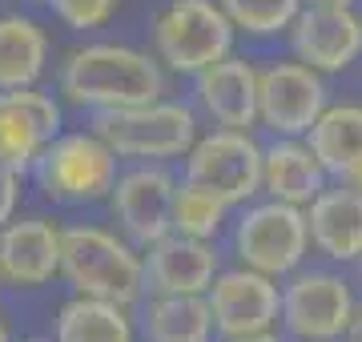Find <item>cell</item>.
Wrapping results in <instances>:
<instances>
[{
	"mask_svg": "<svg viewBox=\"0 0 362 342\" xmlns=\"http://www.w3.org/2000/svg\"><path fill=\"white\" fill-rule=\"evenodd\" d=\"M61 89L69 93V101L89 109H133V105L161 101L165 77L137 49L89 45V49H81L65 61Z\"/></svg>",
	"mask_w": 362,
	"mask_h": 342,
	"instance_id": "obj_1",
	"label": "cell"
},
{
	"mask_svg": "<svg viewBox=\"0 0 362 342\" xmlns=\"http://www.w3.org/2000/svg\"><path fill=\"white\" fill-rule=\"evenodd\" d=\"M61 270L85 298L129 306L145 290V262L105 230L77 225L61 234Z\"/></svg>",
	"mask_w": 362,
	"mask_h": 342,
	"instance_id": "obj_2",
	"label": "cell"
},
{
	"mask_svg": "<svg viewBox=\"0 0 362 342\" xmlns=\"http://www.w3.org/2000/svg\"><path fill=\"white\" fill-rule=\"evenodd\" d=\"M97 137H101L117 158H185L197 141L194 109L149 101L133 109H97Z\"/></svg>",
	"mask_w": 362,
	"mask_h": 342,
	"instance_id": "obj_3",
	"label": "cell"
},
{
	"mask_svg": "<svg viewBox=\"0 0 362 342\" xmlns=\"http://www.w3.org/2000/svg\"><path fill=\"white\" fill-rule=\"evenodd\" d=\"M185 182L226 206H246L262 194V145L250 129H214L185 153Z\"/></svg>",
	"mask_w": 362,
	"mask_h": 342,
	"instance_id": "obj_4",
	"label": "cell"
},
{
	"mask_svg": "<svg viewBox=\"0 0 362 342\" xmlns=\"http://www.w3.org/2000/svg\"><path fill=\"white\" fill-rule=\"evenodd\" d=\"M306 250H310V230L302 206L270 198L262 206H250L233 230V254L242 258V266L266 278H290L302 266Z\"/></svg>",
	"mask_w": 362,
	"mask_h": 342,
	"instance_id": "obj_5",
	"label": "cell"
},
{
	"mask_svg": "<svg viewBox=\"0 0 362 342\" xmlns=\"http://www.w3.org/2000/svg\"><path fill=\"white\" fill-rule=\"evenodd\" d=\"M233 20L221 13L214 0H173L165 13L157 16V53L169 69L177 73H202L214 61L230 57L233 49Z\"/></svg>",
	"mask_w": 362,
	"mask_h": 342,
	"instance_id": "obj_6",
	"label": "cell"
},
{
	"mask_svg": "<svg viewBox=\"0 0 362 342\" xmlns=\"http://www.w3.org/2000/svg\"><path fill=\"white\" fill-rule=\"evenodd\" d=\"M37 177L49 198L61 201H101L117 185V153L97 133L52 137L37 158Z\"/></svg>",
	"mask_w": 362,
	"mask_h": 342,
	"instance_id": "obj_7",
	"label": "cell"
},
{
	"mask_svg": "<svg viewBox=\"0 0 362 342\" xmlns=\"http://www.w3.org/2000/svg\"><path fill=\"white\" fill-rule=\"evenodd\" d=\"M354 310L350 282L330 270H294L282 286V326L298 342H338Z\"/></svg>",
	"mask_w": 362,
	"mask_h": 342,
	"instance_id": "obj_8",
	"label": "cell"
},
{
	"mask_svg": "<svg viewBox=\"0 0 362 342\" xmlns=\"http://www.w3.org/2000/svg\"><path fill=\"white\" fill-rule=\"evenodd\" d=\"M326 109V81L302 61L258 69V125L274 137H306Z\"/></svg>",
	"mask_w": 362,
	"mask_h": 342,
	"instance_id": "obj_9",
	"label": "cell"
},
{
	"mask_svg": "<svg viewBox=\"0 0 362 342\" xmlns=\"http://www.w3.org/2000/svg\"><path fill=\"white\" fill-rule=\"evenodd\" d=\"M290 49L314 73H342L362 57V16L350 4H302L294 16Z\"/></svg>",
	"mask_w": 362,
	"mask_h": 342,
	"instance_id": "obj_10",
	"label": "cell"
},
{
	"mask_svg": "<svg viewBox=\"0 0 362 342\" xmlns=\"http://www.w3.org/2000/svg\"><path fill=\"white\" fill-rule=\"evenodd\" d=\"M209 310H214V330L221 338H242V334H262L274 330V322L282 318V290L278 278H266L258 270H226L214 278V286L206 290Z\"/></svg>",
	"mask_w": 362,
	"mask_h": 342,
	"instance_id": "obj_11",
	"label": "cell"
},
{
	"mask_svg": "<svg viewBox=\"0 0 362 342\" xmlns=\"http://www.w3.org/2000/svg\"><path fill=\"white\" fill-rule=\"evenodd\" d=\"M173 194H177V182L157 165H141V170L117 177L113 213L121 230L129 234V242L149 250L153 242L173 234Z\"/></svg>",
	"mask_w": 362,
	"mask_h": 342,
	"instance_id": "obj_12",
	"label": "cell"
},
{
	"mask_svg": "<svg viewBox=\"0 0 362 342\" xmlns=\"http://www.w3.org/2000/svg\"><path fill=\"white\" fill-rule=\"evenodd\" d=\"M61 129V109L52 97L33 89L0 93V161L16 173L37 165L40 149Z\"/></svg>",
	"mask_w": 362,
	"mask_h": 342,
	"instance_id": "obj_13",
	"label": "cell"
},
{
	"mask_svg": "<svg viewBox=\"0 0 362 342\" xmlns=\"http://www.w3.org/2000/svg\"><path fill=\"white\" fill-rule=\"evenodd\" d=\"M218 278V254L202 237L165 234L145 254V286L153 294H206Z\"/></svg>",
	"mask_w": 362,
	"mask_h": 342,
	"instance_id": "obj_14",
	"label": "cell"
},
{
	"mask_svg": "<svg viewBox=\"0 0 362 342\" xmlns=\"http://www.w3.org/2000/svg\"><path fill=\"white\" fill-rule=\"evenodd\" d=\"M197 101L218 129L258 125V69L242 57H221L197 73Z\"/></svg>",
	"mask_w": 362,
	"mask_h": 342,
	"instance_id": "obj_15",
	"label": "cell"
},
{
	"mask_svg": "<svg viewBox=\"0 0 362 342\" xmlns=\"http://www.w3.org/2000/svg\"><path fill=\"white\" fill-rule=\"evenodd\" d=\"M310 246L330 262H358L362 254V189L326 185L306 206Z\"/></svg>",
	"mask_w": 362,
	"mask_h": 342,
	"instance_id": "obj_16",
	"label": "cell"
},
{
	"mask_svg": "<svg viewBox=\"0 0 362 342\" xmlns=\"http://www.w3.org/2000/svg\"><path fill=\"white\" fill-rule=\"evenodd\" d=\"M326 170L314 158V149L306 145V137H278L274 145L262 149V189L274 201L286 206H310L318 194L326 189Z\"/></svg>",
	"mask_w": 362,
	"mask_h": 342,
	"instance_id": "obj_17",
	"label": "cell"
},
{
	"mask_svg": "<svg viewBox=\"0 0 362 342\" xmlns=\"http://www.w3.org/2000/svg\"><path fill=\"white\" fill-rule=\"evenodd\" d=\"M306 145L330 182L362 189V105H326L306 133Z\"/></svg>",
	"mask_w": 362,
	"mask_h": 342,
	"instance_id": "obj_18",
	"label": "cell"
},
{
	"mask_svg": "<svg viewBox=\"0 0 362 342\" xmlns=\"http://www.w3.org/2000/svg\"><path fill=\"white\" fill-rule=\"evenodd\" d=\"M0 270L25 282L40 286L61 270V234L52 230L45 218H25L0 230Z\"/></svg>",
	"mask_w": 362,
	"mask_h": 342,
	"instance_id": "obj_19",
	"label": "cell"
},
{
	"mask_svg": "<svg viewBox=\"0 0 362 342\" xmlns=\"http://www.w3.org/2000/svg\"><path fill=\"white\" fill-rule=\"evenodd\" d=\"M149 342H209L214 310L206 294H157L145 314Z\"/></svg>",
	"mask_w": 362,
	"mask_h": 342,
	"instance_id": "obj_20",
	"label": "cell"
},
{
	"mask_svg": "<svg viewBox=\"0 0 362 342\" xmlns=\"http://www.w3.org/2000/svg\"><path fill=\"white\" fill-rule=\"evenodd\" d=\"M57 342H133V322L121 302L81 294L57 318Z\"/></svg>",
	"mask_w": 362,
	"mask_h": 342,
	"instance_id": "obj_21",
	"label": "cell"
},
{
	"mask_svg": "<svg viewBox=\"0 0 362 342\" xmlns=\"http://www.w3.org/2000/svg\"><path fill=\"white\" fill-rule=\"evenodd\" d=\"M45 69V37L33 20H0V89H28Z\"/></svg>",
	"mask_w": 362,
	"mask_h": 342,
	"instance_id": "obj_22",
	"label": "cell"
},
{
	"mask_svg": "<svg viewBox=\"0 0 362 342\" xmlns=\"http://www.w3.org/2000/svg\"><path fill=\"white\" fill-rule=\"evenodd\" d=\"M221 13L246 37H278L294 25L302 0H218Z\"/></svg>",
	"mask_w": 362,
	"mask_h": 342,
	"instance_id": "obj_23",
	"label": "cell"
},
{
	"mask_svg": "<svg viewBox=\"0 0 362 342\" xmlns=\"http://www.w3.org/2000/svg\"><path fill=\"white\" fill-rule=\"evenodd\" d=\"M226 210H230L226 201H218L214 194H206V189H197V185L185 182L173 194V234L209 242L221 230V222H226Z\"/></svg>",
	"mask_w": 362,
	"mask_h": 342,
	"instance_id": "obj_24",
	"label": "cell"
},
{
	"mask_svg": "<svg viewBox=\"0 0 362 342\" xmlns=\"http://www.w3.org/2000/svg\"><path fill=\"white\" fill-rule=\"evenodd\" d=\"M52 8L69 28H97L113 16L117 0H52Z\"/></svg>",
	"mask_w": 362,
	"mask_h": 342,
	"instance_id": "obj_25",
	"label": "cell"
},
{
	"mask_svg": "<svg viewBox=\"0 0 362 342\" xmlns=\"http://www.w3.org/2000/svg\"><path fill=\"white\" fill-rule=\"evenodd\" d=\"M16 198H21V177H16L13 165H4V161H0V225L13 218Z\"/></svg>",
	"mask_w": 362,
	"mask_h": 342,
	"instance_id": "obj_26",
	"label": "cell"
},
{
	"mask_svg": "<svg viewBox=\"0 0 362 342\" xmlns=\"http://www.w3.org/2000/svg\"><path fill=\"white\" fill-rule=\"evenodd\" d=\"M342 342H362V310H354V318H350L346 334H342Z\"/></svg>",
	"mask_w": 362,
	"mask_h": 342,
	"instance_id": "obj_27",
	"label": "cell"
},
{
	"mask_svg": "<svg viewBox=\"0 0 362 342\" xmlns=\"http://www.w3.org/2000/svg\"><path fill=\"white\" fill-rule=\"evenodd\" d=\"M226 342H282L274 330H262V334H242V338H226Z\"/></svg>",
	"mask_w": 362,
	"mask_h": 342,
	"instance_id": "obj_28",
	"label": "cell"
},
{
	"mask_svg": "<svg viewBox=\"0 0 362 342\" xmlns=\"http://www.w3.org/2000/svg\"><path fill=\"white\" fill-rule=\"evenodd\" d=\"M302 4H350L354 8V0H302Z\"/></svg>",
	"mask_w": 362,
	"mask_h": 342,
	"instance_id": "obj_29",
	"label": "cell"
},
{
	"mask_svg": "<svg viewBox=\"0 0 362 342\" xmlns=\"http://www.w3.org/2000/svg\"><path fill=\"white\" fill-rule=\"evenodd\" d=\"M0 342H8V330H4V322H0Z\"/></svg>",
	"mask_w": 362,
	"mask_h": 342,
	"instance_id": "obj_30",
	"label": "cell"
},
{
	"mask_svg": "<svg viewBox=\"0 0 362 342\" xmlns=\"http://www.w3.org/2000/svg\"><path fill=\"white\" fill-rule=\"evenodd\" d=\"M358 278H362V254H358Z\"/></svg>",
	"mask_w": 362,
	"mask_h": 342,
	"instance_id": "obj_31",
	"label": "cell"
},
{
	"mask_svg": "<svg viewBox=\"0 0 362 342\" xmlns=\"http://www.w3.org/2000/svg\"><path fill=\"white\" fill-rule=\"evenodd\" d=\"M0 274H4V270H0Z\"/></svg>",
	"mask_w": 362,
	"mask_h": 342,
	"instance_id": "obj_32",
	"label": "cell"
},
{
	"mask_svg": "<svg viewBox=\"0 0 362 342\" xmlns=\"http://www.w3.org/2000/svg\"><path fill=\"white\" fill-rule=\"evenodd\" d=\"M37 342H40V338H37Z\"/></svg>",
	"mask_w": 362,
	"mask_h": 342,
	"instance_id": "obj_33",
	"label": "cell"
}]
</instances>
